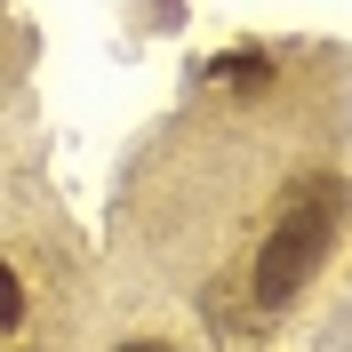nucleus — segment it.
Returning <instances> with one entry per match:
<instances>
[{"mask_svg":"<svg viewBox=\"0 0 352 352\" xmlns=\"http://www.w3.org/2000/svg\"><path fill=\"white\" fill-rule=\"evenodd\" d=\"M16 312H24V288H16L8 264H0V329H16Z\"/></svg>","mask_w":352,"mask_h":352,"instance_id":"2","label":"nucleus"},{"mask_svg":"<svg viewBox=\"0 0 352 352\" xmlns=\"http://www.w3.org/2000/svg\"><path fill=\"white\" fill-rule=\"evenodd\" d=\"M136 352H160V344H136Z\"/></svg>","mask_w":352,"mask_h":352,"instance_id":"3","label":"nucleus"},{"mask_svg":"<svg viewBox=\"0 0 352 352\" xmlns=\"http://www.w3.org/2000/svg\"><path fill=\"white\" fill-rule=\"evenodd\" d=\"M336 217H344V192L336 184H305L288 200V217L264 232V256H256V296L280 305L312 280V264H329V241H336Z\"/></svg>","mask_w":352,"mask_h":352,"instance_id":"1","label":"nucleus"}]
</instances>
